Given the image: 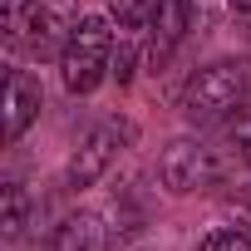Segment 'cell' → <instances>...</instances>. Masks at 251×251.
Returning a JSON list of instances; mask_svg holds the SVG:
<instances>
[{
  "mask_svg": "<svg viewBox=\"0 0 251 251\" xmlns=\"http://www.w3.org/2000/svg\"><path fill=\"white\" fill-rule=\"evenodd\" d=\"M246 103H251V64L246 59H217V64L197 69L182 89V113L202 128L236 118Z\"/></svg>",
  "mask_w": 251,
  "mask_h": 251,
  "instance_id": "obj_1",
  "label": "cell"
},
{
  "mask_svg": "<svg viewBox=\"0 0 251 251\" xmlns=\"http://www.w3.org/2000/svg\"><path fill=\"white\" fill-rule=\"evenodd\" d=\"M113 30L103 15H84L59 54V79L69 94H94L108 74H113Z\"/></svg>",
  "mask_w": 251,
  "mask_h": 251,
  "instance_id": "obj_2",
  "label": "cell"
},
{
  "mask_svg": "<svg viewBox=\"0 0 251 251\" xmlns=\"http://www.w3.org/2000/svg\"><path fill=\"white\" fill-rule=\"evenodd\" d=\"M158 177L168 192L187 197V192H207L222 182V168H217V148L202 143V138H173L158 158Z\"/></svg>",
  "mask_w": 251,
  "mask_h": 251,
  "instance_id": "obj_3",
  "label": "cell"
},
{
  "mask_svg": "<svg viewBox=\"0 0 251 251\" xmlns=\"http://www.w3.org/2000/svg\"><path fill=\"white\" fill-rule=\"evenodd\" d=\"M128 143H133V123H123V118L94 123V128L79 138L69 168H64V182H69V187H94V182L113 168V158L128 148Z\"/></svg>",
  "mask_w": 251,
  "mask_h": 251,
  "instance_id": "obj_4",
  "label": "cell"
},
{
  "mask_svg": "<svg viewBox=\"0 0 251 251\" xmlns=\"http://www.w3.org/2000/svg\"><path fill=\"white\" fill-rule=\"evenodd\" d=\"M79 20H84V15H79V0H35L30 25H25V30H30V35H25L30 54H40V59L54 54V59H59Z\"/></svg>",
  "mask_w": 251,
  "mask_h": 251,
  "instance_id": "obj_5",
  "label": "cell"
},
{
  "mask_svg": "<svg viewBox=\"0 0 251 251\" xmlns=\"http://www.w3.org/2000/svg\"><path fill=\"white\" fill-rule=\"evenodd\" d=\"M217 148V168H222V182H246L251 177V108H241L236 118H226V128L212 138Z\"/></svg>",
  "mask_w": 251,
  "mask_h": 251,
  "instance_id": "obj_6",
  "label": "cell"
},
{
  "mask_svg": "<svg viewBox=\"0 0 251 251\" xmlns=\"http://www.w3.org/2000/svg\"><path fill=\"white\" fill-rule=\"evenodd\" d=\"M40 103H45L40 84L25 69H10V79H5V143L25 138V128L40 118Z\"/></svg>",
  "mask_w": 251,
  "mask_h": 251,
  "instance_id": "obj_7",
  "label": "cell"
},
{
  "mask_svg": "<svg viewBox=\"0 0 251 251\" xmlns=\"http://www.w3.org/2000/svg\"><path fill=\"white\" fill-rule=\"evenodd\" d=\"M192 30V0H163L153 15V59H168Z\"/></svg>",
  "mask_w": 251,
  "mask_h": 251,
  "instance_id": "obj_8",
  "label": "cell"
},
{
  "mask_svg": "<svg viewBox=\"0 0 251 251\" xmlns=\"http://www.w3.org/2000/svg\"><path fill=\"white\" fill-rule=\"evenodd\" d=\"M108 231H103V217L99 212H74L54 226V251H103Z\"/></svg>",
  "mask_w": 251,
  "mask_h": 251,
  "instance_id": "obj_9",
  "label": "cell"
},
{
  "mask_svg": "<svg viewBox=\"0 0 251 251\" xmlns=\"http://www.w3.org/2000/svg\"><path fill=\"white\" fill-rule=\"evenodd\" d=\"M0 202H5V212H0V231H5V241H15L30 222V192L25 182H5L0 187Z\"/></svg>",
  "mask_w": 251,
  "mask_h": 251,
  "instance_id": "obj_10",
  "label": "cell"
},
{
  "mask_svg": "<svg viewBox=\"0 0 251 251\" xmlns=\"http://www.w3.org/2000/svg\"><path fill=\"white\" fill-rule=\"evenodd\" d=\"M158 5H163V0H108V10H113V20H118L123 30H143V25H153Z\"/></svg>",
  "mask_w": 251,
  "mask_h": 251,
  "instance_id": "obj_11",
  "label": "cell"
},
{
  "mask_svg": "<svg viewBox=\"0 0 251 251\" xmlns=\"http://www.w3.org/2000/svg\"><path fill=\"white\" fill-rule=\"evenodd\" d=\"M30 10H35V0H0V25H5V35H10V40H25Z\"/></svg>",
  "mask_w": 251,
  "mask_h": 251,
  "instance_id": "obj_12",
  "label": "cell"
},
{
  "mask_svg": "<svg viewBox=\"0 0 251 251\" xmlns=\"http://www.w3.org/2000/svg\"><path fill=\"white\" fill-rule=\"evenodd\" d=\"M197 251H251V236L246 231H212Z\"/></svg>",
  "mask_w": 251,
  "mask_h": 251,
  "instance_id": "obj_13",
  "label": "cell"
},
{
  "mask_svg": "<svg viewBox=\"0 0 251 251\" xmlns=\"http://www.w3.org/2000/svg\"><path fill=\"white\" fill-rule=\"evenodd\" d=\"M133 64H138V50H133L128 40H118V45H113V79L128 84V79H133Z\"/></svg>",
  "mask_w": 251,
  "mask_h": 251,
  "instance_id": "obj_14",
  "label": "cell"
},
{
  "mask_svg": "<svg viewBox=\"0 0 251 251\" xmlns=\"http://www.w3.org/2000/svg\"><path fill=\"white\" fill-rule=\"evenodd\" d=\"M236 207L251 217V177H246V182H236Z\"/></svg>",
  "mask_w": 251,
  "mask_h": 251,
  "instance_id": "obj_15",
  "label": "cell"
},
{
  "mask_svg": "<svg viewBox=\"0 0 251 251\" xmlns=\"http://www.w3.org/2000/svg\"><path fill=\"white\" fill-rule=\"evenodd\" d=\"M231 5H236V10H251V0H231Z\"/></svg>",
  "mask_w": 251,
  "mask_h": 251,
  "instance_id": "obj_16",
  "label": "cell"
}]
</instances>
